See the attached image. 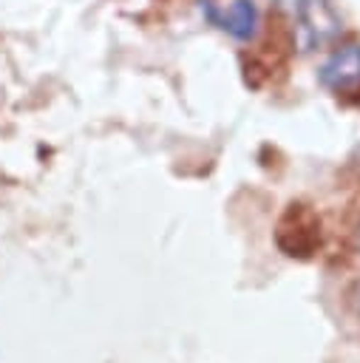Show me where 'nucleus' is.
Segmentation results:
<instances>
[{"instance_id": "obj_1", "label": "nucleus", "mask_w": 360, "mask_h": 363, "mask_svg": "<svg viewBox=\"0 0 360 363\" xmlns=\"http://www.w3.org/2000/svg\"><path fill=\"white\" fill-rule=\"evenodd\" d=\"M295 26V43L300 51H317L340 34V17L329 0H281Z\"/></svg>"}, {"instance_id": "obj_2", "label": "nucleus", "mask_w": 360, "mask_h": 363, "mask_svg": "<svg viewBox=\"0 0 360 363\" xmlns=\"http://www.w3.org/2000/svg\"><path fill=\"white\" fill-rule=\"evenodd\" d=\"M320 85H326L329 91H351L360 85V45L349 43L340 45L337 51H332L326 57V62L317 71Z\"/></svg>"}, {"instance_id": "obj_3", "label": "nucleus", "mask_w": 360, "mask_h": 363, "mask_svg": "<svg viewBox=\"0 0 360 363\" xmlns=\"http://www.w3.org/2000/svg\"><path fill=\"white\" fill-rule=\"evenodd\" d=\"M258 6L255 0H232L221 14V28L235 40H252L258 34Z\"/></svg>"}]
</instances>
